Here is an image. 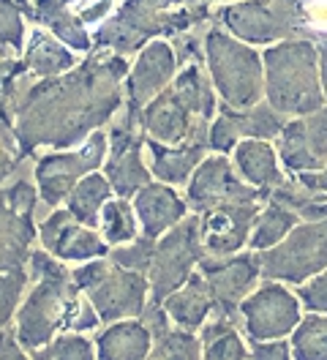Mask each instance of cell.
Here are the masks:
<instances>
[{
  "mask_svg": "<svg viewBox=\"0 0 327 360\" xmlns=\"http://www.w3.org/2000/svg\"><path fill=\"white\" fill-rule=\"evenodd\" d=\"M183 197L194 213H205L216 205L235 200H267L264 191L240 178L229 153H216V150L199 161L191 180L186 183Z\"/></svg>",
  "mask_w": 327,
  "mask_h": 360,
  "instance_id": "11",
  "label": "cell"
},
{
  "mask_svg": "<svg viewBox=\"0 0 327 360\" xmlns=\"http://www.w3.org/2000/svg\"><path fill=\"white\" fill-rule=\"evenodd\" d=\"M316 46H319V74H322V90H325V101H327V36Z\"/></svg>",
  "mask_w": 327,
  "mask_h": 360,
  "instance_id": "40",
  "label": "cell"
},
{
  "mask_svg": "<svg viewBox=\"0 0 327 360\" xmlns=\"http://www.w3.org/2000/svg\"><path fill=\"white\" fill-rule=\"evenodd\" d=\"M292 358L327 360V314L308 311L292 330Z\"/></svg>",
  "mask_w": 327,
  "mask_h": 360,
  "instance_id": "30",
  "label": "cell"
},
{
  "mask_svg": "<svg viewBox=\"0 0 327 360\" xmlns=\"http://www.w3.org/2000/svg\"><path fill=\"white\" fill-rule=\"evenodd\" d=\"M229 156H232V164H235L240 178L251 183L254 188L264 191V197H267V191H273L276 186H281L286 180L278 150L270 139H257V136L240 139Z\"/></svg>",
  "mask_w": 327,
  "mask_h": 360,
  "instance_id": "21",
  "label": "cell"
},
{
  "mask_svg": "<svg viewBox=\"0 0 327 360\" xmlns=\"http://www.w3.org/2000/svg\"><path fill=\"white\" fill-rule=\"evenodd\" d=\"M6 358H27V349L22 347L20 336H17V328L11 322L0 328V360Z\"/></svg>",
  "mask_w": 327,
  "mask_h": 360,
  "instance_id": "37",
  "label": "cell"
},
{
  "mask_svg": "<svg viewBox=\"0 0 327 360\" xmlns=\"http://www.w3.org/2000/svg\"><path fill=\"white\" fill-rule=\"evenodd\" d=\"M109 156V131L96 129L77 148L63 150H41L33 156V175L41 194V202L49 207H60L71 188L85 178L87 172L104 169Z\"/></svg>",
  "mask_w": 327,
  "mask_h": 360,
  "instance_id": "7",
  "label": "cell"
},
{
  "mask_svg": "<svg viewBox=\"0 0 327 360\" xmlns=\"http://www.w3.org/2000/svg\"><path fill=\"white\" fill-rule=\"evenodd\" d=\"M134 210L139 216V226L142 235L148 238H161L164 232H169L172 226H177L186 216H188V202L183 194H177V188L164 183V180L153 178L148 186H142L134 197Z\"/></svg>",
  "mask_w": 327,
  "mask_h": 360,
  "instance_id": "18",
  "label": "cell"
},
{
  "mask_svg": "<svg viewBox=\"0 0 327 360\" xmlns=\"http://www.w3.org/2000/svg\"><path fill=\"white\" fill-rule=\"evenodd\" d=\"M251 358L257 360H286L292 358V341L286 338H264V341H248Z\"/></svg>",
  "mask_w": 327,
  "mask_h": 360,
  "instance_id": "36",
  "label": "cell"
},
{
  "mask_svg": "<svg viewBox=\"0 0 327 360\" xmlns=\"http://www.w3.org/2000/svg\"><path fill=\"white\" fill-rule=\"evenodd\" d=\"M276 150H278L283 169H289L292 175L314 172V169L322 167V161L316 158L314 148H311L303 117H289L286 120V126H283L278 139H276Z\"/></svg>",
  "mask_w": 327,
  "mask_h": 360,
  "instance_id": "28",
  "label": "cell"
},
{
  "mask_svg": "<svg viewBox=\"0 0 327 360\" xmlns=\"http://www.w3.org/2000/svg\"><path fill=\"white\" fill-rule=\"evenodd\" d=\"M303 319V303L283 281L262 278L251 292L240 300V325L248 341L289 338Z\"/></svg>",
  "mask_w": 327,
  "mask_h": 360,
  "instance_id": "10",
  "label": "cell"
},
{
  "mask_svg": "<svg viewBox=\"0 0 327 360\" xmlns=\"http://www.w3.org/2000/svg\"><path fill=\"white\" fill-rule=\"evenodd\" d=\"M98 232L104 235L109 246H123L131 243L142 235V226H139V216L134 210V202L129 197H112L104 210H101V219H98Z\"/></svg>",
  "mask_w": 327,
  "mask_h": 360,
  "instance_id": "29",
  "label": "cell"
},
{
  "mask_svg": "<svg viewBox=\"0 0 327 360\" xmlns=\"http://www.w3.org/2000/svg\"><path fill=\"white\" fill-rule=\"evenodd\" d=\"M286 120L289 117H283L267 101H259V104L245 107V110L221 104L210 129H207V145L216 153H232L240 139H248V136L276 142L281 129L286 126Z\"/></svg>",
  "mask_w": 327,
  "mask_h": 360,
  "instance_id": "15",
  "label": "cell"
},
{
  "mask_svg": "<svg viewBox=\"0 0 327 360\" xmlns=\"http://www.w3.org/2000/svg\"><path fill=\"white\" fill-rule=\"evenodd\" d=\"M295 292L305 306V311H322L327 314V268L319 270L316 276L305 278L303 284L295 287Z\"/></svg>",
  "mask_w": 327,
  "mask_h": 360,
  "instance_id": "34",
  "label": "cell"
},
{
  "mask_svg": "<svg viewBox=\"0 0 327 360\" xmlns=\"http://www.w3.org/2000/svg\"><path fill=\"white\" fill-rule=\"evenodd\" d=\"M112 197H115V188H112L109 178L101 169H96V172H87L85 178L71 188V194L65 197L63 205L71 210V216L77 221H82L87 226H98L101 210Z\"/></svg>",
  "mask_w": 327,
  "mask_h": 360,
  "instance_id": "26",
  "label": "cell"
},
{
  "mask_svg": "<svg viewBox=\"0 0 327 360\" xmlns=\"http://www.w3.org/2000/svg\"><path fill=\"white\" fill-rule=\"evenodd\" d=\"M96 358L101 360H142L150 358L153 333L142 316H129L101 325L96 333Z\"/></svg>",
  "mask_w": 327,
  "mask_h": 360,
  "instance_id": "20",
  "label": "cell"
},
{
  "mask_svg": "<svg viewBox=\"0 0 327 360\" xmlns=\"http://www.w3.org/2000/svg\"><path fill=\"white\" fill-rule=\"evenodd\" d=\"M27 14L17 0H0V44L8 52L22 55L27 39Z\"/></svg>",
  "mask_w": 327,
  "mask_h": 360,
  "instance_id": "32",
  "label": "cell"
},
{
  "mask_svg": "<svg viewBox=\"0 0 327 360\" xmlns=\"http://www.w3.org/2000/svg\"><path fill=\"white\" fill-rule=\"evenodd\" d=\"M205 68L221 104L254 107L264 98V60L248 41H240L221 25L205 33Z\"/></svg>",
  "mask_w": 327,
  "mask_h": 360,
  "instance_id": "5",
  "label": "cell"
},
{
  "mask_svg": "<svg viewBox=\"0 0 327 360\" xmlns=\"http://www.w3.org/2000/svg\"><path fill=\"white\" fill-rule=\"evenodd\" d=\"M36 240V219L11 210L0 191V273L27 268V257Z\"/></svg>",
  "mask_w": 327,
  "mask_h": 360,
  "instance_id": "24",
  "label": "cell"
},
{
  "mask_svg": "<svg viewBox=\"0 0 327 360\" xmlns=\"http://www.w3.org/2000/svg\"><path fill=\"white\" fill-rule=\"evenodd\" d=\"M210 145L207 136H191L186 142L177 145H164L148 139V164L155 180H164L174 188H186V183L191 180L194 169L199 167V161L207 156Z\"/></svg>",
  "mask_w": 327,
  "mask_h": 360,
  "instance_id": "19",
  "label": "cell"
},
{
  "mask_svg": "<svg viewBox=\"0 0 327 360\" xmlns=\"http://www.w3.org/2000/svg\"><path fill=\"white\" fill-rule=\"evenodd\" d=\"M36 240L52 257L65 262L68 268L87 262V259H96V257H109V248H112L104 240V235L98 232V226H87L77 221L65 205L52 207L36 224Z\"/></svg>",
  "mask_w": 327,
  "mask_h": 360,
  "instance_id": "12",
  "label": "cell"
},
{
  "mask_svg": "<svg viewBox=\"0 0 327 360\" xmlns=\"http://www.w3.org/2000/svg\"><path fill=\"white\" fill-rule=\"evenodd\" d=\"M20 60L36 79H49V77H60V74H65V71H71V68L77 66V52L71 46H65L46 27L33 25L27 30Z\"/></svg>",
  "mask_w": 327,
  "mask_h": 360,
  "instance_id": "23",
  "label": "cell"
},
{
  "mask_svg": "<svg viewBox=\"0 0 327 360\" xmlns=\"http://www.w3.org/2000/svg\"><path fill=\"white\" fill-rule=\"evenodd\" d=\"M39 360H90L96 358V338L93 333L79 330H60L52 341H46L39 352H33Z\"/></svg>",
  "mask_w": 327,
  "mask_h": 360,
  "instance_id": "31",
  "label": "cell"
},
{
  "mask_svg": "<svg viewBox=\"0 0 327 360\" xmlns=\"http://www.w3.org/2000/svg\"><path fill=\"white\" fill-rule=\"evenodd\" d=\"M25 14H27V20L33 25H41L49 33H55L77 55L93 52V33H90V27L79 20L74 6H68L65 0H33L30 6H25Z\"/></svg>",
  "mask_w": 327,
  "mask_h": 360,
  "instance_id": "22",
  "label": "cell"
},
{
  "mask_svg": "<svg viewBox=\"0 0 327 360\" xmlns=\"http://www.w3.org/2000/svg\"><path fill=\"white\" fill-rule=\"evenodd\" d=\"M131 63L123 55L93 49L90 60L49 79H36L14 115V136L22 156L79 145L126 104Z\"/></svg>",
  "mask_w": 327,
  "mask_h": 360,
  "instance_id": "1",
  "label": "cell"
},
{
  "mask_svg": "<svg viewBox=\"0 0 327 360\" xmlns=\"http://www.w3.org/2000/svg\"><path fill=\"white\" fill-rule=\"evenodd\" d=\"M205 60L180 66L169 88H164L150 104L139 112L148 139L177 145L191 136H207V129L218 112V93Z\"/></svg>",
  "mask_w": 327,
  "mask_h": 360,
  "instance_id": "3",
  "label": "cell"
},
{
  "mask_svg": "<svg viewBox=\"0 0 327 360\" xmlns=\"http://www.w3.org/2000/svg\"><path fill=\"white\" fill-rule=\"evenodd\" d=\"M213 17L224 30L254 46L308 36L303 0H235L221 6Z\"/></svg>",
  "mask_w": 327,
  "mask_h": 360,
  "instance_id": "6",
  "label": "cell"
},
{
  "mask_svg": "<svg viewBox=\"0 0 327 360\" xmlns=\"http://www.w3.org/2000/svg\"><path fill=\"white\" fill-rule=\"evenodd\" d=\"M180 71V60L172 41L153 39L142 46L134 58L126 77V107L134 112H142L153 98L164 88L172 85V79Z\"/></svg>",
  "mask_w": 327,
  "mask_h": 360,
  "instance_id": "16",
  "label": "cell"
},
{
  "mask_svg": "<svg viewBox=\"0 0 327 360\" xmlns=\"http://www.w3.org/2000/svg\"><path fill=\"white\" fill-rule=\"evenodd\" d=\"M300 221H303V219H300L297 210H292L289 205L267 197L264 205H262L259 216H257V224H254V232H251L248 248H251V251L273 248L276 243H281L283 238L300 224Z\"/></svg>",
  "mask_w": 327,
  "mask_h": 360,
  "instance_id": "27",
  "label": "cell"
},
{
  "mask_svg": "<svg viewBox=\"0 0 327 360\" xmlns=\"http://www.w3.org/2000/svg\"><path fill=\"white\" fill-rule=\"evenodd\" d=\"M259 210L262 200H235L199 213V235H202L205 254L226 257V254L243 251L251 240Z\"/></svg>",
  "mask_w": 327,
  "mask_h": 360,
  "instance_id": "14",
  "label": "cell"
},
{
  "mask_svg": "<svg viewBox=\"0 0 327 360\" xmlns=\"http://www.w3.org/2000/svg\"><path fill=\"white\" fill-rule=\"evenodd\" d=\"M202 257H205V246H202L199 213H196V216H186L180 224L155 240L153 262L148 270L150 303H164V297H169L177 287H183L188 276L199 268Z\"/></svg>",
  "mask_w": 327,
  "mask_h": 360,
  "instance_id": "9",
  "label": "cell"
},
{
  "mask_svg": "<svg viewBox=\"0 0 327 360\" xmlns=\"http://www.w3.org/2000/svg\"><path fill=\"white\" fill-rule=\"evenodd\" d=\"M292 178L297 180L300 186H305L308 191H314V194H327V161L314 172H300V175H292Z\"/></svg>",
  "mask_w": 327,
  "mask_h": 360,
  "instance_id": "38",
  "label": "cell"
},
{
  "mask_svg": "<svg viewBox=\"0 0 327 360\" xmlns=\"http://www.w3.org/2000/svg\"><path fill=\"white\" fill-rule=\"evenodd\" d=\"M164 309H167V314L174 325L199 333V328L207 322V316L216 309L213 292H210V287H207L205 276L199 273V268L188 276V281L183 287H177L169 297H164Z\"/></svg>",
  "mask_w": 327,
  "mask_h": 360,
  "instance_id": "25",
  "label": "cell"
},
{
  "mask_svg": "<svg viewBox=\"0 0 327 360\" xmlns=\"http://www.w3.org/2000/svg\"><path fill=\"white\" fill-rule=\"evenodd\" d=\"M20 161H22L20 150H14V148H8V145L0 142V186L14 175V169L20 167Z\"/></svg>",
  "mask_w": 327,
  "mask_h": 360,
  "instance_id": "39",
  "label": "cell"
},
{
  "mask_svg": "<svg viewBox=\"0 0 327 360\" xmlns=\"http://www.w3.org/2000/svg\"><path fill=\"white\" fill-rule=\"evenodd\" d=\"M199 273L205 276L218 311L240 314V300L262 281L259 251H238L226 257L205 254L199 262ZM213 309V311H216Z\"/></svg>",
  "mask_w": 327,
  "mask_h": 360,
  "instance_id": "13",
  "label": "cell"
},
{
  "mask_svg": "<svg viewBox=\"0 0 327 360\" xmlns=\"http://www.w3.org/2000/svg\"><path fill=\"white\" fill-rule=\"evenodd\" d=\"M264 101L283 117H305L325 107L319 46L308 36L264 46Z\"/></svg>",
  "mask_w": 327,
  "mask_h": 360,
  "instance_id": "4",
  "label": "cell"
},
{
  "mask_svg": "<svg viewBox=\"0 0 327 360\" xmlns=\"http://www.w3.org/2000/svg\"><path fill=\"white\" fill-rule=\"evenodd\" d=\"M96 306L74 281L71 270L46 248L36 246L27 257V290L14 314V328L27 358L60 330L96 333L101 328Z\"/></svg>",
  "mask_w": 327,
  "mask_h": 360,
  "instance_id": "2",
  "label": "cell"
},
{
  "mask_svg": "<svg viewBox=\"0 0 327 360\" xmlns=\"http://www.w3.org/2000/svg\"><path fill=\"white\" fill-rule=\"evenodd\" d=\"M153 251H155V238H148V235H139L136 240L131 243H123V246H112L109 248V259L120 268L129 270H139L148 276L153 262Z\"/></svg>",
  "mask_w": 327,
  "mask_h": 360,
  "instance_id": "33",
  "label": "cell"
},
{
  "mask_svg": "<svg viewBox=\"0 0 327 360\" xmlns=\"http://www.w3.org/2000/svg\"><path fill=\"white\" fill-rule=\"evenodd\" d=\"M85 295L96 306L101 322L107 325V322L129 319V316H142V311L150 303V281L139 270L120 268L112 262L104 278Z\"/></svg>",
  "mask_w": 327,
  "mask_h": 360,
  "instance_id": "17",
  "label": "cell"
},
{
  "mask_svg": "<svg viewBox=\"0 0 327 360\" xmlns=\"http://www.w3.org/2000/svg\"><path fill=\"white\" fill-rule=\"evenodd\" d=\"M262 278H276L283 284H303L327 268V219L300 221L281 243L259 251Z\"/></svg>",
  "mask_w": 327,
  "mask_h": 360,
  "instance_id": "8",
  "label": "cell"
},
{
  "mask_svg": "<svg viewBox=\"0 0 327 360\" xmlns=\"http://www.w3.org/2000/svg\"><path fill=\"white\" fill-rule=\"evenodd\" d=\"M305 131H308V139H311V148L316 158L325 164L327 161V104L319 107L316 112L305 115Z\"/></svg>",
  "mask_w": 327,
  "mask_h": 360,
  "instance_id": "35",
  "label": "cell"
}]
</instances>
